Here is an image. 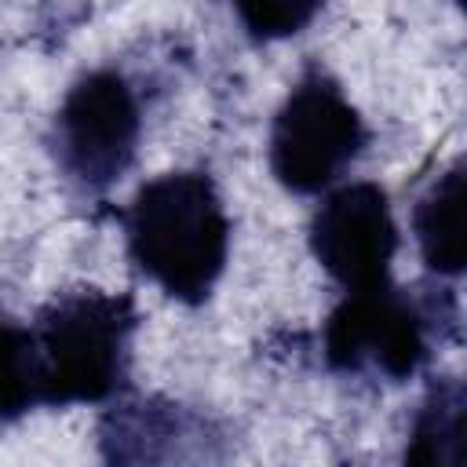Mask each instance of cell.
<instances>
[{
    "mask_svg": "<svg viewBox=\"0 0 467 467\" xmlns=\"http://www.w3.org/2000/svg\"><path fill=\"white\" fill-rule=\"evenodd\" d=\"M99 460L102 467H171L193 441H208L212 427L201 412L150 394L120 398L99 420Z\"/></svg>",
    "mask_w": 467,
    "mask_h": 467,
    "instance_id": "cell-7",
    "label": "cell"
},
{
    "mask_svg": "<svg viewBox=\"0 0 467 467\" xmlns=\"http://www.w3.org/2000/svg\"><path fill=\"white\" fill-rule=\"evenodd\" d=\"M128 259L171 299L197 306L230 259V215L208 171H168L117 212Z\"/></svg>",
    "mask_w": 467,
    "mask_h": 467,
    "instance_id": "cell-2",
    "label": "cell"
},
{
    "mask_svg": "<svg viewBox=\"0 0 467 467\" xmlns=\"http://www.w3.org/2000/svg\"><path fill=\"white\" fill-rule=\"evenodd\" d=\"M412 237L434 277L467 274V153L456 157L412 204Z\"/></svg>",
    "mask_w": 467,
    "mask_h": 467,
    "instance_id": "cell-8",
    "label": "cell"
},
{
    "mask_svg": "<svg viewBox=\"0 0 467 467\" xmlns=\"http://www.w3.org/2000/svg\"><path fill=\"white\" fill-rule=\"evenodd\" d=\"M306 237L314 259L332 281L343 285V292H361L390 281L398 226L379 182H347L325 193Z\"/></svg>",
    "mask_w": 467,
    "mask_h": 467,
    "instance_id": "cell-6",
    "label": "cell"
},
{
    "mask_svg": "<svg viewBox=\"0 0 467 467\" xmlns=\"http://www.w3.org/2000/svg\"><path fill=\"white\" fill-rule=\"evenodd\" d=\"M234 11H237V18L252 40H281V36L299 33L310 18H317L321 4L270 0V4H237Z\"/></svg>",
    "mask_w": 467,
    "mask_h": 467,
    "instance_id": "cell-10",
    "label": "cell"
},
{
    "mask_svg": "<svg viewBox=\"0 0 467 467\" xmlns=\"http://www.w3.org/2000/svg\"><path fill=\"white\" fill-rule=\"evenodd\" d=\"M368 146V124L339 80L306 62L270 124V171L288 193H325Z\"/></svg>",
    "mask_w": 467,
    "mask_h": 467,
    "instance_id": "cell-5",
    "label": "cell"
},
{
    "mask_svg": "<svg viewBox=\"0 0 467 467\" xmlns=\"http://www.w3.org/2000/svg\"><path fill=\"white\" fill-rule=\"evenodd\" d=\"M456 321V303L445 288L409 292L376 285L343 292L321 328V358L339 376H379L401 383L431 358V336Z\"/></svg>",
    "mask_w": 467,
    "mask_h": 467,
    "instance_id": "cell-3",
    "label": "cell"
},
{
    "mask_svg": "<svg viewBox=\"0 0 467 467\" xmlns=\"http://www.w3.org/2000/svg\"><path fill=\"white\" fill-rule=\"evenodd\" d=\"M135 299L124 292L73 288L47 299L29 325L7 321L4 420L29 409L99 405L128 387Z\"/></svg>",
    "mask_w": 467,
    "mask_h": 467,
    "instance_id": "cell-1",
    "label": "cell"
},
{
    "mask_svg": "<svg viewBox=\"0 0 467 467\" xmlns=\"http://www.w3.org/2000/svg\"><path fill=\"white\" fill-rule=\"evenodd\" d=\"M401 467H467V379L427 383L405 431Z\"/></svg>",
    "mask_w": 467,
    "mask_h": 467,
    "instance_id": "cell-9",
    "label": "cell"
},
{
    "mask_svg": "<svg viewBox=\"0 0 467 467\" xmlns=\"http://www.w3.org/2000/svg\"><path fill=\"white\" fill-rule=\"evenodd\" d=\"M142 139V95L117 66L80 73L62 95L47 146L69 186L106 193L135 164Z\"/></svg>",
    "mask_w": 467,
    "mask_h": 467,
    "instance_id": "cell-4",
    "label": "cell"
}]
</instances>
